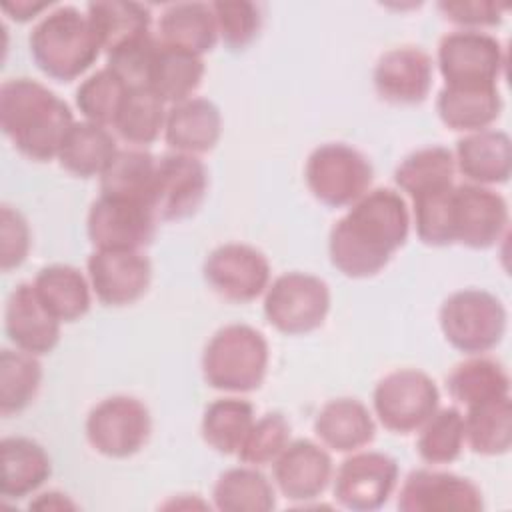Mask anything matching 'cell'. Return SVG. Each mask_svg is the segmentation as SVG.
<instances>
[{"label":"cell","mask_w":512,"mask_h":512,"mask_svg":"<svg viewBox=\"0 0 512 512\" xmlns=\"http://www.w3.org/2000/svg\"><path fill=\"white\" fill-rule=\"evenodd\" d=\"M88 18L106 52L150 34V12L138 2H92Z\"/></svg>","instance_id":"cell-34"},{"label":"cell","mask_w":512,"mask_h":512,"mask_svg":"<svg viewBox=\"0 0 512 512\" xmlns=\"http://www.w3.org/2000/svg\"><path fill=\"white\" fill-rule=\"evenodd\" d=\"M274 484L294 502L318 498L332 480V458L328 452L310 442L294 440L272 462Z\"/></svg>","instance_id":"cell-20"},{"label":"cell","mask_w":512,"mask_h":512,"mask_svg":"<svg viewBox=\"0 0 512 512\" xmlns=\"http://www.w3.org/2000/svg\"><path fill=\"white\" fill-rule=\"evenodd\" d=\"M290 444V424L280 412H268L254 420L244 444L238 450L240 462L248 466L272 464Z\"/></svg>","instance_id":"cell-42"},{"label":"cell","mask_w":512,"mask_h":512,"mask_svg":"<svg viewBox=\"0 0 512 512\" xmlns=\"http://www.w3.org/2000/svg\"><path fill=\"white\" fill-rule=\"evenodd\" d=\"M118 154L116 140L108 128L88 120L74 122L58 152L60 166L74 176H102Z\"/></svg>","instance_id":"cell-27"},{"label":"cell","mask_w":512,"mask_h":512,"mask_svg":"<svg viewBox=\"0 0 512 512\" xmlns=\"http://www.w3.org/2000/svg\"><path fill=\"white\" fill-rule=\"evenodd\" d=\"M328 310V284L314 274L286 272L266 288L264 316L284 334H308L320 328Z\"/></svg>","instance_id":"cell-7"},{"label":"cell","mask_w":512,"mask_h":512,"mask_svg":"<svg viewBox=\"0 0 512 512\" xmlns=\"http://www.w3.org/2000/svg\"><path fill=\"white\" fill-rule=\"evenodd\" d=\"M30 508H38V510H74L76 506L64 494L46 492V494H40L38 500L30 502Z\"/></svg>","instance_id":"cell-48"},{"label":"cell","mask_w":512,"mask_h":512,"mask_svg":"<svg viewBox=\"0 0 512 512\" xmlns=\"http://www.w3.org/2000/svg\"><path fill=\"white\" fill-rule=\"evenodd\" d=\"M402 512H478L484 508L480 488L462 476L436 470H414L398 492Z\"/></svg>","instance_id":"cell-16"},{"label":"cell","mask_w":512,"mask_h":512,"mask_svg":"<svg viewBox=\"0 0 512 512\" xmlns=\"http://www.w3.org/2000/svg\"><path fill=\"white\" fill-rule=\"evenodd\" d=\"M164 104L166 102L150 88L128 90L112 128L128 144H152L160 136V132H164V122L168 114Z\"/></svg>","instance_id":"cell-36"},{"label":"cell","mask_w":512,"mask_h":512,"mask_svg":"<svg viewBox=\"0 0 512 512\" xmlns=\"http://www.w3.org/2000/svg\"><path fill=\"white\" fill-rule=\"evenodd\" d=\"M204 76L202 56L158 44L148 88L168 104H178L196 92Z\"/></svg>","instance_id":"cell-29"},{"label":"cell","mask_w":512,"mask_h":512,"mask_svg":"<svg viewBox=\"0 0 512 512\" xmlns=\"http://www.w3.org/2000/svg\"><path fill=\"white\" fill-rule=\"evenodd\" d=\"M218 38L230 50L246 48L260 30L258 6L246 0L212 2Z\"/></svg>","instance_id":"cell-44"},{"label":"cell","mask_w":512,"mask_h":512,"mask_svg":"<svg viewBox=\"0 0 512 512\" xmlns=\"http://www.w3.org/2000/svg\"><path fill=\"white\" fill-rule=\"evenodd\" d=\"M160 44L196 56L210 52L218 40L212 4L178 2L170 4L160 16Z\"/></svg>","instance_id":"cell-24"},{"label":"cell","mask_w":512,"mask_h":512,"mask_svg":"<svg viewBox=\"0 0 512 512\" xmlns=\"http://www.w3.org/2000/svg\"><path fill=\"white\" fill-rule=\"evenodd\" d=\"M254 420V406L248 400L218 398L204 410L202 438L220 454H238Z\"/></svg>","instance_id":"cell-33"},{"label":"cell","mask_w":512,"mask_h":512,"mask_svg":"<svg viewBox=\"0 0 512 512\" xmlns=\"http://www.w3.org/2000/svg\"><path fill=\"white\" fill-rule=\"evenodd\" d=\"M42 368L34 354L24 350L0 352V410L4 416L24 410L36 396Z\"/></svg>","instance_id":"cell-38"},{"label":"cell","mask_w":512,"mask_h":512,"mask_svg":"<svg viewBox=\"0 0 512 512\" xmlns=\"http://www.w3.org/2000/svg\"><path fill=\"white\" fill-rule=\"evenodd\" d=\"M502 66V46L486 32L458 30L440 40L438 68L446 86H496Z\"/></svg>","instance_id":"cell-10"},{"label":"cell","mask_w":512,"mask_h":512,"mask_svg":"<svg viewBox=\"0 0 512 512\" xmlns=\"http://www.w3.org/2000/svg\"><path fill=\"white\" fill-rule=\"evenodd\" d=\"M412 210L416 234L424 244H454V184L412 196Z\"/></svg>","instance_id":"cell-39"},{"label":"cell","mask_w":512,"mask_h":512,"mask_svg":"<svg viewBox=\"0 0 512 512\" xmlns=\"http://www.w3.org/2000/svg\"><path fill=\"white\" fill-rule=\"evenodd\" d=\"M374 418L356 398H334L326 402L316 420L314 432L320 442L336 452H356L372 442Z\"/></svg>","instance_id":"cell-23"},{"label":"cell","mask_w":512,"mask_h":512,"mask_svg":"<svg viewBox=\"0 0 512 512\" xmlns=\"http://www.w3.org/2000/svg\"><path fill=\"white\" fill-rule=\"evenodd\" d=\"M450 396L468 406L510 396V378L502 364L490 358H468L452 368L446 378Z\"/></svg>","instance_id":"cell-32"},{"label":"cell","mask_w":512,"mask_h":512,"mask_svg":"<svg viewBox=\"0 0 512 512\" xmlns=\"http://www.w3.org/2000/svg\"><path fill=\"white\" fill-rule=\"evenodd\" d=\"M268 370V342L248 324H228L214 332L202 354L208 386L222 392H252Z\"/></svg>","instance_id":"cell-4"},{"label":"cell","mask_w":512,"mask_h":512,"mask_svg":"<svg viewBox=\"0 0 512 512\" xmlns=\"http://www.w3.org/2000/svg\"><path fill=\"white\" fill-rule=\"evenodd\" d=\"M398 464L382 452H356L348 456L334 476V498L356 512L378 510L392 494Z\"/></svg>","instance_id":"cell-14"},{"label":"cell","mask_w":512,"mask_h":512,"mask_svg":"<svg viewBox=\"0 0 512 512\" xmlns=\"http://www.w3.org/2000/svg\"><path fill=\"white\" fill-rule=\"evenodd\" d=\"M432 60L416 46L384 52L374 68L378 96L392 104H420L432 88Z\"/></svg>","instance_id":"cell-18"},{"label":"cell","mask_w":512,"mask_h":512,"mask_svg":"<svg viewBox=\"0 0 512 512\" xmlns=\"http://www.w3.org/2000/svg\"><path fill=\"white\" fill-rule=\"evenodd\" d=\"M208 190L206 166L188 154H166L156 162L150 208L156 220L172 222L192 216Z\"/></svg>","instance_id":"cell-11"},{"label":"cell","mask_w":512,"mask_h":512,"mask_svg":"<svg viewBox=\"0 0 512 512\" xmlns=\"http://www.w3.org/2000/svg\"><path fill=\"white\" fill-rule=\"evenodd\" d=\"M0 126L26 158L46 162L58 158L74 118L68 104L44 84L12 78L0 86Z\"/></svg>","instance_id":"cell-2"},{"label":"cell","mask_w":512,"mask_h":512,"mask_svg":"<svg viewBox=\"0 0 512 512\" xmlns=\"http://www.w3.org/2000/svg\"><path fill=\"white\" fill-rule=\"evenodd\" d=\"M86 266L90 286L106 306H128L140 300L152 278L150 260L140 250H94Z\"/></svg>","instance_id":"cell-15"},{"label":"cell","mask_w":512,"mask_h":512,"mask_svg":"<svg viewBox=\"0 0 512 512\" xmlns=\"http://www.w3.org/2000/svg\"><path fill=\"white\" fill-rule=\"evenodd\" d=\"M50 6V2H28V0H18V2H10V4H2V10L6 14H10L14 20L18 22H26L30 18H34L36 14H40L42 10H46Z\"/></svg>","instance_id":"cell-47"},{"label":"cell","mask_w":512,"mask_h":512,"mask_svg":"<svg viewBox=\"0 0 512 512\" xmlns=\"http://www.w3.org/2000/svg\"><path fill=\"white\" fill-rule=\"evenodd\" d=\"M438 318L444 338L464 354L492 350L506 332L502 302L480 288H464L450 294L440 306Z\"/></svg>","instance_id":"cell-5"},{"label":"cell","mask_w":512,"mask_h":512,"mask_svg":"<svg viewBox=\"0 0 512 512\" xmlns=\"http://www.w3.org/2000/svg\"><path fill=\"white\" fill-rule=\"evenodd\" d=\"M408 230L410 214L404 198L390 188L368 190L332 226L330 260L348 278L374 276L404 246Z\"/></svg>","instance_id":"cell-1"},{"label":"cell","mask_w":512,"mask_h":512,"mask_svg":"<svg viewBox=\"0 0 512 512\" xmlns=\"http://www.w3.org/2000/svg\"><path fill=\"white\" fill-rule=\"evenodd\" d=\"M60 324L38 298L34 284L24 282L10 292L4 308V326L18 350L34 356L52 352L60 340Z\"/></svg>","instance_id":"cell-19"},{"label":"cell","mask_w":512,"mask_h":512,"mask_svg":"<svg viewBox=\"0 0 512 512\" xmlns=\"http://www.w3.org/2000/svg\"><path fill=\"white\" fill-rule=\"evenodd\" d=\"M102 44L88 18L74 6H60L44 16L30 34V54L50 78L70 82L98 58Z\"/></svg>","instance_id":"cell-3"},{"label":"cell","mask_w":512,"mask_h":512,"mask_svg":"<svg viewBox=\"0 0 512 512\" xmlns=\"http://www.w3.org/2000/svg\"><path fill=\"white\" fill-rule=\"evenodd\" d=\"M454 154L444 146H426L408 154L394 170V182L410 198L430 190L454 184Z\"/></svg>","instance_id":"cell-37"},{"label":"cell","mask_w":512,"mask_h":512,"mask_svg":"<svg viewBox=\"0 0 512 512\" xmlns=\"http://www.w3.org/2000/svg\"><path fill=\"white\" fill-rule=\"evenodd\" d=\"M372 176L374 170L368 158L342 142H328L312 150L304 168L308 190L330 208L358 202L368 192Z\"/></svg>","instance_id":"cell-6"},{"label":"cell","mask_w":512,"mask_h":512,"mask_svg":"<svg viewBox=\"0 0 512 512\" xmlns=\"http://www.w3.org/2000/svg\"><path fill=\"white\" fill-rule=\"evenodd\" d=\"M220 134V110L206 98H188L174 104L166 114L164 140L178 154H206L218 144Z\"/></svg>","instance_id":"cell-21"},{"label":"cell","mask_w":512,"mask_h":512,"mask_svg":"<svg viewBox=\"0 0 512 512\" xmlns=\"http://www.w3.org/2000/svg\"><path fill=\"white\" fill-rule=\"evenodd\" d=\"M30 250V228L26 218L12 206L0 208V268L10 272L18 268Z\"/></svg>","instance_id":"cell-45"},{"label":"cell","mask_w":512,"mask_h":512,"mask_svg":"<svg viewBox=\"0 0 512 512\" xmlns=\"http://www.w3.org/2000/svg\"><path fill=\"white\" fill-rule=\"evenodd\" d=\"M464 436L472 452L500 456L512 444V404L510 396L468 406L464 416Z\"/></svg>","instance_id":"cell-30"},{"label":"cell","mask_w":512,"mask_h":512,"mask_svg":"<svg viewBox=\"0 0 512 512\" xmlns=\"http://www.w3.org/2000/svg\"><path fill=\"white\" fill-rule=\"evenodd\" d=\"M152 420L148 408L132 396H110L98 402L86 418L90 446L108 458L136 454L150 436Z\"/></svg>","instance_id":"cell-9"},{"label":"cell","mask_w":512,"mask_h":512,"mask_svg":"<svg viewBox=\"0 0 512 512\" xmlns=\"http://www.w3.org/2000/svg\"><path fill=\"white\" fill-rule=\"evenodd\" d=\"M126 94L128 88L124 86V82L108 68H102L78 86L76 106L88 122L106 128L114 126Z\"/></svg>","instance_id":"cell-41"},{"label":"cell","mask_w":512,"mask_h":512,"mask_svg":"<svg viewBox=\"0 0 512 512\" xmlns=\"http://www.w3.org/2000/svg\"><path fill=\"white\" fill-rule=\"evenodd\" d=\"M418 454L428 464H450L454 462L466 442L464 416L458 408L436 410L420 428Z\"/></svg>","instance_id":"cell-40"},{"label":"cell","mask_w":512,"mask_h":512,"mask_svg":"<svg viewBox=\"0 0 512 512\" xmlns=\"http://www.w3.org/2000/svg\"><path fill=\"white\" fill-rule=\"evenodd\" d=\"M2 448L0 494L4 498H24L38 490L50 476L52 464L46 450L24 436H8Z\"/></svg>","instance_id":"cell-26"},{"label":"cell","mask_w":512,"mask_h":512,"mask_svg":"<svg viewBox=\"0 0 512 512\" xmlns=\"http://www.w3.org/2000/svg\"><path fill=\"white\" fill-rule=\"evenodd\" d=\"M438 8L442 14L452 20L454 24L466 26V30H476L480 26H494L502 20L504 6L494 2H440Z\"/></svg>","instance_id":"cell-46"},{"label":"cell","mask_w":512,"mask_h":512,"mask_svg":"<svg viewBox=\"0 0 512 512\" xmlns=\"http://www.w3.org/2000/svg\"><path fill=\"white\" fill-rule=\"evenodd\" d=\"M436 382L422 370L400 368L374 388L372 404L380 424L396 434L418 430L438 410Z\"/></svg>","instance_id":"cell-8"},{"label":"cell","mask_w":512,"mask_h":512,"mask_svg":"<svg viewBox=\"0 0 512 512\" xmlns=\"http://www.w3.org/2000/svg\"><path fill=\"white\" fill-rule=\"evenodd\" d=\"M456 168L470 184H504L512 174V142L502 130L470 132L456 144Z\"/></svg>","instance_id":"cell-22"},{"label":"cell","mask_w":512,"mask_h":512,"mask_svg":"<svg viewBox=\"0 0 512 512\" xmlns=\"http://www.w3.org/2000/svg\"><path fill=\"white\" fill-rule=\"evenodd\" d=\"M440 120L460 132L488 130L500 116L502 98L496 86H444L436 100Z\"/></svg>","instance_id":"cell-25"},{"label":"cell","mask_w":512,"mask_h":512,"mask_svg":"<svg viewBox=\"0 0 512 512\" xmlns=\"http://www.w3.org/2000/svg\"><path fill=\"white\" fill-rule=\"evenodd\" d=\"M508 228L506 200L478 184L454 186V242L474 250L494 246Z\"/></svg>","instance_id":"cell-17"},{"label":"cell","mask_w":512,"mask_h":512,"mask_svg":"<svg viewBox=\"0 0 512 512\" xmlns=\"http://www.w3.org/2000/svg\"><path fill=\"white\" fill-rule=\"evenodd\" d=\"M214 506L222 512H268L276 506L274 488L256 466L222 472L212 490Z\"/></svg>","instance_id":"cell-31"},{"label":"cell","mask_w":512,"mask_h":512,"mask_svg":"<svg viewBox=\"0 0 512 512\" xmlns=\"http://www.w3.org/2000/svg\"><path fill=\"white\" fill-rule=\"evenodd\" d=\"M156 162L158 160L144 150H118L110 166L100 176V192L106 196L138 200L150 206Z\"/></svg>","instance_id":"cell-35"},{"label":"cell","mask_w":512,"mask_h":512,"mask_svg":"<svg viewBox=\"0 0 512 512\" xmlns=\"http://www.w3.org/2000/svg\"><path fill=\"white\" fill-rule=\"evenodd\" d=\"M34 290L60 322H74L90 308V286L80 270L68 264L42 268L34 278Z\"/></svg>","instance_id":"cell-28"},{"label":"cell","mask_w":512,"mask_h":512,"mask_svg":"<svg viewBox=\"0 0 512 512\" xmlns=\"http://www.w3.org/2000/svg\"><path fill=\"white\" fill-rule=\"evenodd\" d=\"M204 280L230 302H250L266 292L270 264L254 246L228 242L214 248L204 260Z\"/></svg>","instance_id":"cell-13"},{"label":"cell","mask_w":512,"mask_h":512,"mask_svg":"<svg viewBox=\"0 0 512 512\" xmlns=\"http://www.w3.org/2000/svg\"><path fill=\"white\" fill-rule=\"evenodd\" d=\"M158 44L150 34L138 40L126 42L108 52L106 68L116 74L128 90L148 88L152 64L158 52Z\"/></svg>","instance_id":"cell-43"},{"label":"cell","mask_w":512,"mask_h":512,"mask_svg":"<svg viewBox=\"0 0 512 512\" xmlns=\"http://www.w3.org/2000/svg\"><path fill=\"white\" fill-rule=\"evenodd\" d=\"M156 218L148 204L100 194L88 210V238L96 250H140L154 236Z\"/></svg>","instance_id":"cell-12"}]
</instances>
